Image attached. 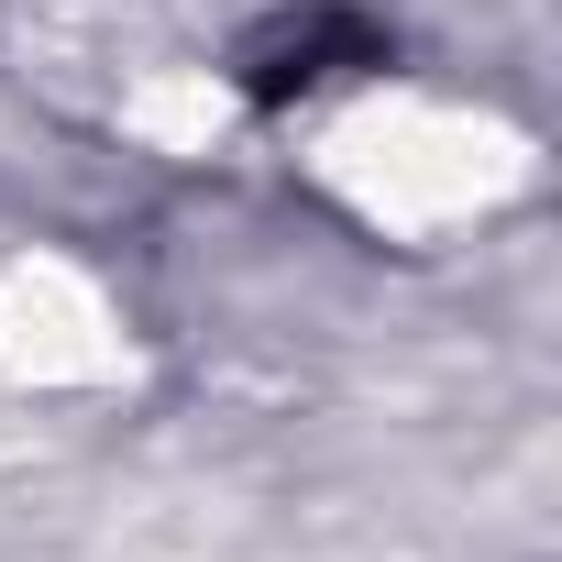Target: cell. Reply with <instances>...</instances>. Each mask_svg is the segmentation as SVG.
<instances>
[{"label": "cell", "instance_id": "cell-1", "mask_svg": "<svg viewBox=\"0 0 562 562\" xmlns=\"http://www.w3.org/2000/svg\"><path fill=\"white\" fill-rule=\"evenodd\" d=\"M12 34L45 100L177 155L232 111L254 0H12Z\"/></svg>", "mask_w": 562, "mask_h": 562}, {"label": "cell", "instance_id": "cell-2", "mask_svg": "<svg viewBox=\"0 0 562 562\" xmlns=\"http://www.w3.org/2000/svg\"><path fill=\"white\" fill-rule=\"evenodd\" d=\"M310 166H321L331 199H353L375 232H452V221H485V210L529 177L518 133H496L485 111L430 100V89H353V100L310 133Z\"/></svg>", "mask_w": 562, "mask_h": 562}]
</instances>
